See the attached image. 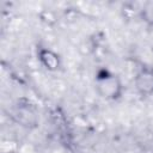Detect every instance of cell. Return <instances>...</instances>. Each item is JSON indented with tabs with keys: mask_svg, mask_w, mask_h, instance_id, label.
I'll list each match as a JSON object with an SVG mask.
<instances>
[{
	"mask_svg": "<svg viewBox=\"0 0 153 153\" xmlns=\"http://www.w3.org/2000/svg\"><path fill=\"white\" fill-rule=\"evenodd\" d=\"M136 90L143 94H153V67H142L135 76Z\"/></svg>",
	"mask_w": 153,
	"mask_h": 153,
	"instance_id": "7a4b0ae2",
	"label": "cell"
},
{
	"mask_svg": "<svg viewBox=\"0 0 153 153\" xmlns=\"http://www.w3.org/2000/svg\"><path fill=\"white\" fill-rule=\"evenodd\" d=\"M96 88L100 97L106 99H117L122 93V86L115 74L105 72L96 79Z\"/></svg>",
	"mask_w": 153,
	"mask_h": 153,
	"instance_id": "6da1fadb",
	"label": "cell"
},
{
	"mask_svg": "<svg viewBox=\"0 0 153 153\" xmlns=\"http://www.w3.org/2000/svg\"><path fill=\"white\" fill-rule=\"evenodd\" d=\"M39 60L44 65V67L47 69H50V71H55L60 66L59 55L56 53H54L53 50H49V49H42L39 51Z\"/></svg>",
	"mask_w": 153,
	"mask_h": 153,
	"instance_id": "3957f363",
	"label": "cell"
}]
</instances>
